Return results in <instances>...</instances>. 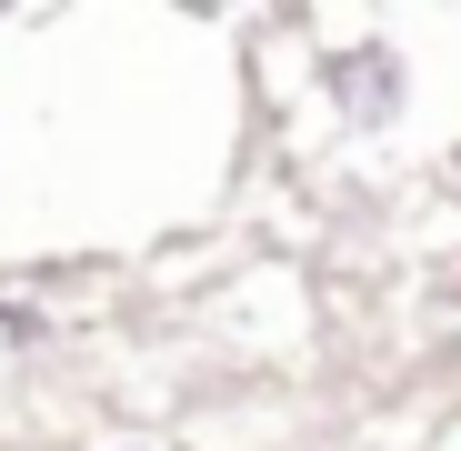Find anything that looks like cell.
<instances>
[{
    "instance_id": "obj_4",
    "label": "cell",
    "mask_w": 461,
    "mask_h": 451,
    "mask_svg": "<svg viewBox=\"0 0 461 451\" xmlns=\"http://www.w3.org/2000/svg\"><path fill=\"white\" fill-rule=\"evenodd\" d=\"M451 382H461V331H451Z\"/></svg>"
},
{
    "instance_id": "obj_2",
    "label": "cell",
    "mask_w": 461,
    "mask_h": 451,
    "mask_svg": "<svg viewBox=\"0 0 461 451\" xmlns=\"http://www.w3.org/2000/svg\"><path fill=\"white\" fill-rule=\"evenodd\" d=\"M101 451H171V441H150V431H121V441H101Z\"/></svg>"
},
{
    "instance_id": "obj_1",
    "label": "cell",
    "mask_w": 461,
    "mask_h": 451,
    "mask_svg": "<svg viewBox=\"0 0 461 451\" xmlns=\"http://www.w3.org/2000/svg\"><path fill=\"white\" fill-rule=\"evenodd\" d=\"M312 101H321V121L341 131V140H392L402 121H411V101H421V60H411V41L392 31V21H312Z\"/></svg>"
},
{
    "instance_id": "obj_3",
    "label": "cell",
    "mask_w": 461,
    "mask_h": 451,
    "mask_svg": "<svg viewBox=\"0 0 461 451\" xmlns=\"http://www.w3.org/2000/svg\"><path fill=\"white\" fill-rule=\"evenodd\" d=\"M421 451H461V411H451V421H441V431H431Z\"/></svg>"
}]
</instances>
